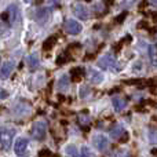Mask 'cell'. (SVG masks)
Returning <instances> with one entry per match:
<instances>
[{
  "instance_id": "603a6c76",
  "label": "cell",
  "mask_w": 157,
  "mask_h": 157,
  "mask_svg": "<svg viewBox=\"0 0 157 157\" xmlns=\"http://www.w3.org/2000/svg\"><path fill=\"white\" fill-rule=\"evenodd\" d=\"M66 61H69V55L62 54V55H61V57H58L57 62H58V65H62V63H65Z\"/></svg>"
},
{
  "instance_id": "5b68a950",
  "label": "cell",
  "mask_w": 157,
  "mask_h": 157,
  "mask_svg": "<svg viewBox=\"0 0 157 157\" xmlns=\"http://www.w3.org/2000/svg\"><path fill=\"white\" fill-rule=\"evenodd\" d=\"M63 29H65L66 33H69V35H78V33L83 30V26H81V24L76 19H66L65 22H63Z\"/></svg>"
},
{
  "instance_id": "9c48e42d",
  "label": "cell",
  "mask_w": 157,
  "mask_h": 157,
  "mask_svg": "<svg viewBox=\"0 0 157 157\" xmlns=\"http://www.w3.org/2000/svg\"><path fill=\"white\" fill-rule=\"evenodd\" d=\"M28 145H29V142H28L26 138H19L18 141L15 142V146H14L15 155L17 156H25L26 149H28Z\"/></svg>"
},
{
  "instance_id": "7a4b0ae2",
  "label": "cell",
  "mask_w": 157,
  "mask_h": 157,
  "mask_svg": "<svg viewBox=\"0 0 157 157\" xmlns=\"http://www.w3.org/2000/svg\"><path fill=\"white\" fill-rule=\"evenodd\" d=\"M46 132H47V123L43 121V120L35 121L32 124V127H30V135L36 141H43L44 136H46Z\"/></svg>"
},
{
  "instance_id": "ffe728a7",
  "label": "cell",
  "mask_w": 157,
  "mask_h": 157,
  "mask_svg": "<svg viewBox=\"0 0 157 157\" xmlns=\"http://www.w3.org/2000/svg\"><path fill=\"white\" fill-rule=\"evenodd\" d=\"M114 157H131V155L128 150L119 149V150H116V153H114Z\"/></svg>"
},
{
  "instance_id": "ba28073f",
  "label": "cell",
  "mask_w": 157,
  "mask_h": 157,
  "mask_svg": "<svg viewBox=\"0 0 157 157\" xmlns=\"http://www.w3.org/2000/svg\"><path fill=\"white\" fill-rule=\"evenodd\" d=\"M94 146L99 152H106L109 149V139L105 135H95L94 136Z\"/></svg>"
},
{
  "instance_id": "e0dca14e",
  "label": "cell",
  "mask_w": 157,
  "mask_h": 157,
  "mask_svg": "<svg viewBox=\"0 0 157 157\" xmlns=\"http://www.w3.org/2000/svg\"><path fill=\"white\" fill-rule=\"evenodd\" d=\"M77 121H78V124H80L81 127H87V125H90V123H91V119H90L88 114L81 113L80 116L77 117Z\"/></svg>"
},
{
  "instance_id": "277c9868",
  "label": "cell",
  "mask_w": 157,
  "mask_h": 157,
  "mask_svg": "<svg viewBox=\"0 0 157 157\" xmlns=\"http://www.w3.org/2000/svg\"><path fill=\"white\" fill-rule=\"evenodd\" d=\"M19 8L15 4L8 6V8L6 10V13L3 14V21H7L8 25H14L19 19Z\"/></svg>"
},
{
  "instance_id": "484cf974",
  "label": "cell",
  "mask_w": 157,
  "mask_h": 157,
  "mask_svg": "<svg viewBox=\"0 0 157 157\" xmlns=\"http://www.w3.org/2000/svg\"><path fill=\"white\" fill-rule=\"evenodd\" d=\"M124 17H125V14H121V15H120V17H117V19H116V21H117V22H123V19H124Z\"/></svg>"
},
{
  "instance_id": "30bf717a",
  "label": "cell",
  "mask_w": 157,
  "mask_h": 157,
  "mask_svg": "<svg viewBox=\"0 0 157 157\" xmlns=\"http://www.w3.org/2000/svg\"><path fill=\"white\" fill-rule=\"evenodd\" d=\"M72 10H73L75 15H76L77 18H81V19H88L90 18V11H88V8H87L86 6H83V4H75Z\"/></svg>"
},
{
  "instance_id": "8992f818",
  "label": "cell",
  "mask_w": 157,
  "mask_h": 157,
  "mask_svg": "<svg viewBox=\"0 0 157 157\" xmlns=\"http://www.w3.org/2000/svg\"><path fill=\"white\" fill-rule=\"evenodd\" d=\"M48 17H50V10L46 7H40L33 13V19L40 25L46 24V22L48 21Z\"/></svg>"
},
{
  "instance_id": "d6986e66",
  "label": "cell",
  "mask_w": 157,
  "mask_h": 157,
  "mask_svg": "<svg viewBox=\"0 0 157 157\" xmlns=\"http://www.w3.org/2000/svg\"><path fill=\"white\" fill-rule=\"evenodd\" d=\"M55 40H57L55 37H48V39H47V40L43 43V50H44V51H50V50L54 47Z\"/></svg>"
},
{
  "instance_id": "6da1fadb",
  "label": "cell",
  "mask_w": 157,
  "mask_h": 157,
  "mask_svg": "<svg viewBox=\"0 0 157 157\" xmlns=\"http://www.w3.org/2000/svg\"><path fill=\"white\" fill-rule=\"evenodd\" d=\"M15 136V130L14 128H7L3 127L2 128V134H0V146H2L3 152H7L11 147V144H13V139Z\"/></svg>"
},
{
  "instance_id": "7402d4cb",
  "label": "cell",
  "mask_w": 157,
  "mask_h": 157,
  "mask_svg": "<svg viewBox=\"0 0 157 157\" xmlns=\"http://www.w3.org/2000/svg\"><path fill=\"white\" fill-rule=\"evenodd\" d=\"M149 138L152 144H157V131L156 130H150L149 131Z\"/></svg>"
},
{
  "instance_id": "5bb4252c",
  "label": "cell",
  "mask_w": 157,
  "mask_h": 157,
  "mask_svg": "<svg viewBox=\"0 0 157 157\" xmlns=\"http://www.w3.org/2000/svg\"><path fill=\"white\" fill-rule=\"evenodd\" d=\"M26 63H28V66H29L30 71H35V69H37L39 65H40V59H39V55L36 54V52L30 54L29 57L26 58Z\"/></svg>"
},
{
  "instance_id": "d4e9b609",
  "label": "cell",
  "mask_w": 157,
  "mask_h": 157,
  "mask_svg": "<svg viewBox=\"0 0 157 157\" xmlns=\"http://www.w3.org/2000/svg\"><path fill=\"white\" fill-rule=\"evenodd\" d=\"M39 157H52V153L50 152L48 149H43V150H40V153H39Z\"/></svg>"
},
{
  "instance_id": "cb8c5ba5",
  "label": "cell",
  "mask_w": 157,
  "mask_h": 157,
  "mask_svg": "<svg viewBox=\"0 0 157 157\" xmlns=\"http://www.w3.org/2000/svg\"><path fill=\"white\" fill-rule=\"evenodd\" d=\"M81 157H92L91 150H90L87 146H84L83 149H81Z\"/></svg>"
},
{
  "instance_id": "4fadbf2b",
  "label": "cell",
  "mask_w": 157,
  "mask_h": 157,
  "mask_svg": "<svg viewBox=\"0 0 157 157\" xmlns=\"http://www.w3.org/2000/svg\"><path fill=\"white\" fill-rule=\"evenodd\" d=\"M112 103H113V108H114V110L116 112H121V110H124V109L127 108V99L123 98V97L113 98Z\"/></svg>"
},
{
  "instance_id": "4316f807",
  "label": "cell",
  "mask_w": 157,
  "mask_h": 157,
  "mask_svg": "<svg viewBox=\"0 0 157 157\" xmlns=\"http://www.w3.org/2000/svg\"><path fill=\"white\" fill-rule=\"evenodd\" d=\"M6 98H7V92L4 90H2V99H6Z\"/></svg>"
},
{
  "instance_id": "3957f363",
  "label": "cell",
  "mask_w": 157,
  "mask_h": 157,
  "mask_svg": "<svg viewBox=\"0 0 157 157\" xmlns=\"http://www.w3.org/2000/svg\"><path fill=\"white\" fill-rule=\"evenodd\" d=\"M98 66L101 69H105V71H119L120 66H119V62L116 61V58L113 55H103L98 59Z\"/></svg>"
},
{
  "instance_id": "ac0fdd59",
  "label": "cell",
  "mask_w": 157,
  "mask_h": 157,
  "mask_svg": "<svg viewBox=\"0 0 157 157\" xmlns=\"http://www.w3.org/2000/svg\"><path fill=\"white\" fill-rule=\"evenodd\" d=\"M149 57L153 63H157V44L149 46Z\"/></svg>"
},
{
  "instance_id": "9a60e30c",
  "label": "cell",
  "mask_w": 157,
  "mask_h": 157,
  "mask_svg": "<svg viewBox=\"0 0 157 157\" xmlns=\"http://www.w3.org/2000/svg\"><path fill=\"white\" fill-rule=\"evenodd\" d=\"M71 73H72V77H73V80H75V81H80L81 78L86 76L87 72L84 71L83 68H75V69H72Z\"/></svg>"
},
{
  "instance_id": "44dd1931",
  "label": "cell",
  "mask_w": 157,
  "mask_h": 157,
  "mask_svg": "<svg viewBox=\"0 0 157 157\" xmlns=\"http://www.w3.org/2000/svg\"><path fill=\"white\" fill-rule=\"evenodd\" d=\"M94 10H95V13H97V14H103L106 11V7L102 4V3H99V4H97L94 7Z\"/></svg>"
},
{
  "instance_id": "83f0119b",
  "label": "cell",
  "mask_w": 157,
  "mask_h": 157,
  "mask_svg": "<svg viewBox=\"0 0 157 157\" xmlns=\"http://www.w3.org/2000/svg\"><path fill=\"white\" fill-rule=\"evenodd\" d=\"M150 2V4H153V6H157V0H149Z\"/></svg>"
},
{
  "instance_id": "52a82bcc",
  "label": "cell",
  "mask_w": 157,
  "mask_h": 157,
  "mask_svg": "<svg viewBox=\"0 0 157 157\" xmlns=\"http://www.w3.org/2000/svg\"><path fill=\"white\" fill-rule=\"evenodd\" d=\"M109 135L112 136L113 139H117V141H121V142H125L127 141V132L124 131V128L121 125H113L109 131Z\"/></svg>"
},
{
  "instance_id": "8fae6325",
  "label": "cell",
  "mask_w": 157,
  "mask_h": 157,
  "mask_svg": "<svg viewBox=\"0 0 157 157\" xmlns=\"http://www.w3.org/2000/svg\"><path fill=\"white\" fill-rule=\"evenodd\" d=\"M14 66H15V63H14L13 61H6V62H3V65H2V78L3 80L7 78L13 73Z\"/></svg>"
},
{
  "instance_id": "7c38bea8",
  "label": "cell",
  "mask_w": 157,
  "mask_h": 157,
  "mask_svg": "<svg viewBox=\"0 0 157 157\" xmlns=\"http://www.w3.org/2000/svg\"><path fill=\"white\" fill-rule=\"evenodd\" d=\"M87 77H88V80L91 81L92 84H99L101 81L103 80V76L99 72L95 71V69H88V71H87Z\"/></svg>"
},
{
  "instance_id": "2e32d148",
  "label": "cell",
  "mask_w": 157,
  "mask_h": 157,
  "mask_svg": "<svg viewBox=\"0 0 157 157\" xmlns=\"http://www.w3.org/2000/svg\"><path fill=\"white\" fill-rule=\"evenodd\" d=\"M69 81H71V78H69L68 75H63V76H61L59 81H58V88L61 90V91H65V90L69 88Z\"/></svg>"
},
{
  "instance_id": "f1b7e54d",
  "label": "cell",
  "mask_w": 157,
  "mask_h": 157,
  "mask_svg": "<svg viewBox=\"0 0 157 157\" xmlns=\"http://www.w3.org/2000/svg\"><path fill=\"white\" fill-rule=\"evenodd\" d=\"M24 2H25V3H30V2H32V0H24Z\"/></svg>"
}]
</instances>
